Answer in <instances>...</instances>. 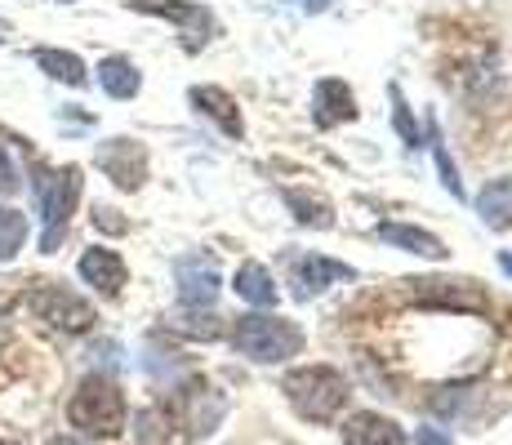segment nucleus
I'll use <instances>...</instances> for the list:
<instances>
[{
  "label": "nucleus",
  "instance_id": "obj_12",
  "mask_svg": "<svg viewBox=\"0 0 512 445\" xmlns=\"http://www.w3.org/2000/svg\"><path fill=\"white\" fill-rule=\"evenodd\" d=\"M379 241L401 245V250L423 254V259H446V245H441L432 232H423V227H410V223H383L379 227Z\"/></svg>",
  "mask_w": 512,
  "mask_h": 445
},
{
  "label": "nucleus",
  "instance_id": "obj_18",
  "mask_svg": "<svg viewBox=\"0 0 512 445\" xmlns=\"http://www.w3.org/2000/svg\"><path fill=\"white\" fill-rule=\"evenodd\" d=\"M134 9H147V14H161V18H174V23H187V27H210V14L201 5H179V0H134Z\"/></svg>",
  "mask_w": 512,
  "mask_h": 445
},
{
  "label": "nucleus",
  "instance_id": "obj_3",
  "mask_svg": "<svg viewBox=\"0 0 512 445\" xmlns=\"http://www.w3.org/2000/svg\"><path fill=\"white\" fill-rule=\"evenodd\" d=\"M81 187L85 178L76 165H63V170H41L36 174V201H41V250L54 254L58 241L67 236V223H72V210L76 201H81Z\"/></svg>",
  "mask_w": 512,
  "mask_h": 445
},
{
  "label": "nucleus",
  "instance_id": "obj_22",
  "mask_svg": "<svg viewBox=\"0 0 512 445\" xmlns=\"http://www.w3.org/2000/svg\"><path fill=\"white\" fill-rule=\"evenodd\" d=\"M432 152H437V165H441V183L450 187V196H464V183H459V170H455V161H450L446 156V147H432Z\"/></svg>",
  "mask_w": 512,
  "mask_h": 445
},
{
  "label": "nucleus",
  "instance_id": "obj_15",
  "mask_svg": "<svg viewBox=\"0 0 512 445\" xmlns=\"http://www.w3.org/2000/svg\"><path fill=\"white\" fill-rule=\"evenodd\" d=\"M477 214H481V223H486V227H508L512 223V174L481 187Z\"/></svg>",
  "mask_w": 512,
  "mask_h": 445
},
{
  "label": "nucleus",
  "instance_id": "obj_29",
  "mask_svg": "<svg viewBox=\"0 0 512 445\" xmlns=\"http://www.w3.org/2000/svg\"><path fill=\"white\" fill-rule=\"evenodd\" d=\"M0 445H14V441H0Z\"/></svg>",
  "mask_w": 512,
  "mask_h": 445
},
{
  "label": "nucleus",
  "instance_id": "obj_5",
  "mask_svg": "<svg viewBox=\"0 0 512 445\" xmlns=\"http://www.w3.org/2000/svg\"><path fill=\"white\" fill-rule=\"evenodd\" d=\"M32 312H36V321H45V325H54V330H63V334H81V330H90L94 325V308L81 299V294H72L67 285H41V290L32 294Z\"/></svg>",
  "mask_w": 512,
  "mask_h": 445
},
{
  "label": "nucleus",
  "instance_id": "obj_7",
  "mask_svg": "<svg viewBox=\"0 0 512 445\" xmlns=\"http://www.w3.org/2000/svg\"><path fill=\"white\" fill-rule=\"evenodd\" d=\"M352 267L348 263H334V259H321V254H299V259L290 263V281H294V294L299 299H317L326 285L334 281H352Z\"/></svg>",
  "mask_w": 512,
  "mask_h": 445
},
{
  "label": "nucleus",
  "instance_id": "obj_23",
  "mask_svg": "<svg viewBox=\"0 0 512 445\" xmlns=\"http://www.w3.org/2000/svg\"><path fill=\"white\" fill-rule=\"evenodd\" d=\"M392 103H397V130L406 143H419V125L410 121V112H406V103H401V89H392Z\"/></svg>",
  "mask_w": 512,
  "mask_h": 445
},
{
  "label": "nucleus",
  "instance_id": "obj_1",
  "mask_svg": "<svg viewBox=\"0 0 512 445\" xmlns=\"http://www.w3.org/2000/svg\"><path fill=\"white\" fill-rule=\"evenodd\" d=\"M67 423L85 437H121L125 432V392L107 374H90L67 401Z\"/></svg>",
  "mask_w": 512,
  "mask_h": 445
},
{
  "label": "nucleus",
  "instance_id": "obj_16",
  "mask_svg": "<svg viewBox=\"0 0 512 445\" xmlns=\"http://www.w3.org/2000/svg\"><path fill=\"white\" fill-rule=\"evenodd\" d=\"M192 103H196V112H205L210 121H219L223 125V134H241V112L232 107V98L223 94V89H192Z\"/></svg>",
  "mask_w": 512,
  "mask_h": 445
},
{
  "label": "nucleus",
  "instance_id": "obj_27",
  "mask_svg": "<svg viewBox=\"0 0 512 445\" xmlns=\"http://www.w3.org/2000/svg\"><path fill=\"white\" fill-rule=\"evenodd\" d=\"M49 445H90V441H85V437H54Z\"/></svg>",
  "mask_w": 512,
  "mask_h": 445
},
{
  "label": "nucleus",
  "instance_id": "obj_6",
  "mask_svg": "<svg viewBox=\"0 0 512 445\" xmlns=\"http://www.w3.org/2000/svg\"><path fill=\"white\" fill-rule=\"evenodd\" d=\"M94 161H98V170L112 178L116 187H125V192H134L147 174V152H143V143H134V138H107V143L98 147Z\"/></svg>",
  "mask_w": 512,
  "mask_h": 445
},
{
  "label": "nucleus",
  "instance_id": "obj_25",
  "mask_svg": "<svg viewBox=\"0 0 512 445\" xmlns=\"http://www.w3.org/2000/svg\"><path fill=\"white\" fill-rule=\"evenodd\" d=\"M415 445H450V437H441L437 428H419L415 432Z\"/></svg>",
  "mask_w": 512,
  "mask_h": 445
},
{
  "label": "nucleus",
  "instance_id": "obj_26",
  "mask_svg": "<svg viewBox=\"0 0 512 445\" xmlns=\"http://www.w3.org/2000/svg\"><path fill=\"white\" fill-rule=\"evenodd\" d=\"M98 227H107V232H125V223L121 219H112V210H103V205H98Z\"/></svg>",
  "mask_w": 512,
  "mask_h": 445
},
{
  "label": "nucleus",
  "instance_id": "obj_14",
  "mask_svg": "<svg viewBox=\"0 0 512 445\" xmlns=\"http://www.w3.org/2000/svg\"><path fill=\"white\" fill-rule=\"evenodd\" d=\"M98 85H103L112 98H134L139 94V85H143V76L125 54H112V58L98 63Z\"/></svg>",
  "mask_w": 512,
  "mask_h": 445
},
{
  "label": "nucleus",
  "instance_id": "obj_17",
  "mask_svg": "<svg viewBox=\"0 0 512 445\" xmlns=\"http://www.w3.org/2000/svg\"><path fill=\"white\" fill-rule=\"evenodd\" d=\"M36 63H41V72L54 76V81L85 85V63L76 54H67V49H36Z\"/></svg>",
  "mask_w": 512,
  "mask_h": 445
},
{
  "label": "nucleus",
  "instance_id": "obj_8",
  "mask_svg": "<svg viewBox=\"0 0 512 445\" xmlns=\"http://www.w3.org/2000/svg\"><path fill=\"white\" fill-rule=\"evenodd\" d=\"M76 272H81L85 285H94L103 299H116V294L125 290V259L116 250H103V245H90V250L81 254V263H76Z\"/></svg>",
  "mask_w": 512,
  "mask_h": 445
},
{
  "label": "nucleus",
  "instance_id": "obj_30",
  "mask_svg": "<svg viewBox=\"0 0 512 445\" xmlns=\"http://www.w3.org/2000/svg\"><path fill=\"white\" fill-rule=\"evenodd\" d=\"M63 5H72V0H63Z\"/></svg>",
  "mask_w": 512,
  "mask_h": 445
},
{
  "label": "nucleus",
  "instance_id": "obj_2",
  "mask_svg": "<svg viewBox=\"0 0 512 445\" xmlns=\"http://www.w3.org/2000/svg\"><path fill=\"white\" fill-rule=\"evenodd\" d=\"M232 348L241 356H250V361L259 365H277V361H290V356L303 352V330L294 321H285V316H241L232 330Z\"/></svg>",
  "mask_w": 512,
  "mask_h": 445
},
{
  "label": "nucleus",
  "instance_id": "obj_24",
  "mask_svg": "<svg viewBox=\"0 0 512 445\" xmlns=\"http://www.w3.org/2000/svg\"><path fill=\"white\" fill-rule=\"evenodd\" d=\"M14 187H18V165H14V156L0 147V196L14 192Z\"/></svg>",
  "mask_w": 512,
  "mask_h": 445
},
{
  "label": "nucleus",
  "instance_id": "obj_28",
  "mask_svg": "<svg viewBox=\"0 0 512 445\" xmlns=\"http://www.w3.org/2000/svg\"><path fill=\"white\" fill-rule=\"evenodd\" d=\"M499 267H504V272L512 276V254H499Z\"/></svg>",
  "mask_w": 512,
  "mask_h": 445
},
{
  "label": "nucleus",
  "instance_id": "obj_20",
  "mask_svg": "<svg viewBox=\"0 0 512 445\" xmlns=\"http://www.w3.org/2000/svg\"><path fill=\"white\" fill-rule=\"evenodd\" d=\"M285 201H290L294 219L299 223H312V227H330V205L317 201V196H303V192H285Z\"/></svg>",
  "mask_w": 512,
  "mask_h": 445
},
{
  "label": "nucleus",
  "instance_id": "obj_13",
  "mask_svg": "<svg viewBox=\"0 0 512 445\" xmlns=\"http://www.w3.org/2000/svg\"><path fill=\"white\" fill-rule=\"evenodd\" d=\"M236 294L245 303H254V308H272L277 303V281H272V272L263 263H241L236 267Z\"/></svg>",
  "mask_w": 512,
  "mask_h": 445
},
{
  "label": "nucleus",
  "instance_id": "obj_9",
  "mask_svg": "<svg viewBox=\"0 0 512 445\" xmlns=\"http://www.w3.org/2000/svg\"><path fill=\"white\" fill-rule=\"evenodd\" d=\"M174 276H179V299L187 308H210L219 299V267L210 259H183Z\"/></svg>",
  "mask_w": 512,
  "mask_h": 445
},
{
  "label": "nucleus",
  "instance_id": "obj_11",
  "mask_svg": "<svg viewBox=\"0 0 512 445\" xmlns=\"http://www.w3.org/2000/svg\"><path fill=\"white\" fill-rule=\"evenodd\" d=\"M343 441L348 445H410L397 423L383 419V414H370V410L352 414V419L343 423Z\"/></svg>",
  "mask_w": 512,
  "mask_h": 445
},
{
  "label": "nucleus",
  "instance_id": "obj_19",
  "mask_svg": "<svg viewBox=\"0 0 512 445\" xmlns=\"http://www.w3.org/2000/svg\"><path fill=\"white\" fill-rule=\"evenodd\" d=\"M27 241V214L14 205H0V263H9Z\"/></svg>",
  "mask_w": 512,
  "mask_h": 445
},
{
  "label": "nucleus",
  "instance_id": "obj_10",
  "mask_svg": "<svg viewBox=\"0 0 512 445\" xmlns=\"http://www.w3.org/2000/svg\"><path fill=\"white\" fill-rule=\"evenodd\" d=\"M357 116V103H352V89L343 81H321L312 89V121L321 125V130H330V125L339 121H352Z\"/></svg>",
  "mask_w": 512,
  "mask_h": 445
},
{
  "label": "nucleus",
  "instance_id": "obj_21",
  "mask_svg": "<svg viewBox=\"0 0 512 445\" xmlns=\"http://www.w3.org/2000/svg\"><path fill=\"white\" fill-rule=\"evenodd\" d=\"M170 330H183V334H201V339H214V334H219V321H214V316H170Z\"/></svg>",
  "mask_w": 512,
  "mask_h": 445
},
{
  "label": "nucleus",
  "instance_id": "obj_4",
  "mask_svg": "<svg viewBox=\"0 0 512 445\" xmlns=\"http://www.w3.org/2000/svg\"><path fill=\"white\" fill-rule=\"evenodd\" d=\"M285 392H290L294 410H299L303 419H312V423H330L334 414L343 410V401H348V383H343V374L334 370V365H308V370H294L290 379H285Z\"/></svg>",
  "mask_w": 512,
  "mask_h": 445
}]
</instances>
